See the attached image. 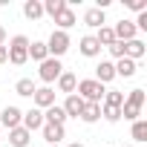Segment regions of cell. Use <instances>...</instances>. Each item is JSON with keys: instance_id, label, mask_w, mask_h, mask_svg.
Here are the masks:
<instances>
[{"instance_id": "obj_11", "label": "cell", "mask_w": 147, "mask_h": 147, "mask_svg": "<svg viewBox=\"0 0 147 147\" xmlns=\"http://www.w3.org/2000/svg\"><path fill=\"white\" fill-rule=\"evenodd\" d=\"M113 78H115V63L101 61V63L95 66V81H98V84H110Z\"/></svg>"}, {"instance_id": "obj_14", "label": "cell", "mask_w": 147, "mask_h": 147, "mask_svg": "<svg viewBox=\"0 0 147 147\" xmlns=\"http://www.w3.org/2000/svg\"><path fill=\"white\" fill-rule=\"evenodd\" d=\"M29 141H32V133L29 130H23V127L9 130V144L12 147H29Z\"/></svg>"}, {"instance_id": "obj_30", "label": "cell", "mask_w": 147, "mask_h": 147, "mask_svg": "<svg viewBox=\"0 0 147 147\" xmlns=\"http://www.w3.org/2000/svg\"><path fill=\"white\" fill-rule=\"evenodd\" d=\"M124 6L141 15V12H147V0H124Z\"/></svg>"}, {"instance_id": "obj_4", "label": "cell", "mask_w": 147, "mask_h": 147, "mask_svg": "<svg viewBox=\"0 0 147 147\" xmlns=\"http://www.w3.org/2000/svg\"><path fill=\"white\" fill-rule=\"evenodd\" d=\"M66 49H69V35L61 32V29H55V32L49 35V40H46V52H49V58H61Z\"/></svg>"}, {"instance_id": "obj_28", "label": "cell", "mask_w": 147, "mask_h": 147, "mask_svg": "<svg viewBox=\"0 0 147 147\" xmlns=\"http://www.w3.org/2000/svg\"><path fill=\"white\" fill-rule=\"evenodd\" d=\"M63 9H66V0H46V3H43V15H49V18H55Z\"/></svg>"}, {"instance_id": "obj_10", "label": "cell", "mask_w": 147, "mask_h": 147, "mask_svg": "<svg viewBox=\"0 0 147 147\" xmlns=\"http://www.w3.org/2000/svg\"><path fill=\"white\" fill-rule=\"evenodd\" d=\"M40 130H43V138L49 141V147H55V144L66 136V130H63L61 124H46V121H43V127H40Z\"/></svg>"}, {"instance_id": "obj_26", "label": "cell", "mask_w": 147, "mask_h": 147, "mask_svg": "<svg viewBox=\"0 0 147 147\" xmlns=\"http://www.w3.org/2000/svg\"><path fill=\"white\" fill-rule=\"evenodd\" d=\"M130 136H133V141H147V121H144V118H136Z\"/></svg>"}, {"instance_id": "obj_32", "label": "cell", "mask_w": 147, "mask_h": 147, "mask_svg": "<svg viewBox=\"0 0 147 147\" xmlns=\"http://www.w3.org/2000/svg\"><path fill=\"white\" fill-rule=\"evenodd\" d=\"M6 61H9V49H6V46H0V63H6Z\"/></svg>"}, {"instance_id": "obj_13", "label": "cell", "mask_w": 147, "mask_h": 147, "mask_svg": "<svg viewBox=\"0 0 147 147\" xmlns=\"http://www.w3.org/2000/svg\"><path fill=\"white\" fill-rule=\"evenodd\" d=\"M144 52H147V46H144V40H127L124 43V58H130V61H138V58H144Z\"/></svg>"}, {"instance_id": "obj_20", "label": "cell", "mask_w": 147, "mask_h": 147, "mask_svg": "<svg viewBox=\"0 0 147 147\" xmlns=\"http://www.w3.org/2000/svg\"><path fill=\"white\" fill-rule=\"evenodd\" d=\"M29 58H32V61H38V63H43V61L49 58L46 43H43V40H32V43H29Z\"/></svg>"}, {"instance_id": "obj_25", "label": "cell", "mask_w": 147, "mask_h": 147, "mask_svg": "<svg viewBox=\"0 0 147 147\" xmlns=\"http://www.w3.org/2000/svg\"><path fill=\"white\" fill-rule=\"evenodd\" d=\"M95 40H98V46H110V43H115V35H113V26H101L95 35H92Z\"/></svg>"}, {"instance_id": "obj_24", "label": "cell", "mask_w": 147, "mask_h": 147, "mask_svg": "<svg viewBox=\"0 0 147 147\" xmlns=\"http://www.w3.org/2000/svg\"><path fill=\"white\" fill-rule=\"evenodd\" d=\"M35 90H38V87H35V81H32V78H20V81L15 84V92H18V95H23V98H32V95H35Z\"/></svg>"}, {"instance_id": "obj_12", "label": "cell", "mask_w": 147, "mask_h": 147, "mask_svg": "<svg viewBox=\"0 0 147 147\" xmlns=\"http://www.w3.org/2000/svg\"><path fill=\"white\" fill-rule=\"evenodd\" d=\"M78 49H81V55H84V58H98V55H101V46H98V40H95L92 35H84Z\"/></svg>"}, {"instance_id": "obj_23", "label": "cell", "mask_w": 147, "mask_h": 147, "mask_svg": "<svg viewBox=\"0 0 147 147\" xmlns=\"http://www.w3.org/2000/svg\"><path fill=\"white\" fill-rule=\"evenodd\" d=\"M115 75H121V78H133V75H136V61L121 58V61L115 63Z\"/></svg>"}, {"instance_id": "obj_5", "label": "cell", "mask_w": 147, "mask_h": 147, "mask_svg": "<svg viewBox=\"0 0 147 147\" xmlns=\"http://www.w3.org/2000/svg\"><path fill=\"white\" fill-rule=\"evenodd\" d=\"M61 72H63L61 61H58V58H46V61L40 63V69H38V75H40V81H43V84H52V81H58V78H61Z\"/></svg>"}, {"instance_id": "obj_36", "label": "cell", "mask_w": 147, "mask_h": 147, "mask_svg": "<svg viewBox=\"0 0 147 147\" xmlns=\"http://www.w3.org/2000/svg\"><path fill=\"white\" fill-rule=\"evenodd\" d=\"M55 147H58V144H55Z\"/></svg>"}, {"instance_id": "obj_19", "label": "cell", "mask_w": 147, "mask_h": 147, "mask_svg": "<svg viewBox=\"0 0 147 147\" xmlns=\"http://www.w3.org/2000/svg\"><path fill=\"white\" fill-rule=\"evenodd\" d=\"M43 121H46V124H61V127H63V121H66V113H63V107L52 104V107L43 113Z\"/></svg>"}, {"instance_id": "obj_31", "label": "cell", "mask_w": 147, "mask_h": 147, "mask_svg": "<svg viewBox=\"0 0 147 147\" xmlns=\"http://www.w3.org/2000/svg\"><path fill=\"white\" fill-rule=\"evenodd\" d=\"M107 49H110V55H113V58H118V61L124 58V43H121V40H115V43H110Z\"/></svg>"}, {"instance_id": "obj_17", "label": "cell", "mask_w": 147, "mask_h": 147, "mask_svg": "<svg viewBox=\"0 0 147 147\" xmlns=\"http://www.w3.org/2000/svg\"><path fill=\"white\" fill-rule=\"evenodd\" d=\"M75 87H78V78L72 75V72H61V78H58V90L66 92V95H72V92H75Z\"/></svg>"}, {"instance_id": "obj_27", "label": "cell", "mask_w": 147, "mask_h": 147, "mask_svg": "<svg viewBox=\"0 0 147 147\" xmlns=\"http://www.w3.org/2000/svg\"><path fill=\"white\" fill-rule=\"evenodd\" d=\"M121 104H124V92H118V90H107L104 92V107H118L121 110Z\"/></svg>"}, {"instance_id": "obj_3", "label": "cell", "mask_w": 147, "mask_h": 147, "mask_svg": "<svg viewBox=\"0 0 147 147\" xmlns=\"http://www.w3.org/2000/svg\"><path fill=\"white\" fill-rule=\"evenodd\" d=\"M144 90H133L127 98H124V104H121V115L127 118V121H136L138 115H141V107H144Z\"/></svg>"}, {"instance_id": "obj_7", "label": "cell", "mask_w": 147, "mask_h": 147, "mask_svg": "<svg viewBox=\"0 0 147 147\" xmlns=\"http://www.w3.org/2000/svg\"><path fill=\"white\" fill-rule=\"evenodd\" d=\"M20 127H23V130H29V133H32V130H40V127H43V113H40L38 107L26 110V113H23V118H20Z\"/></svg>"}, {"instance_id": "obj_15", "label": "cell", "mask_w": 147, "mask_h": 147, "mask_svg": "<svg viewBox=\"0 0 147 147\" xmlns=\"http://www.w3.org/2000/svg\"><path fill=\"white\" fill-rule=\"evenodd\" d=\"M81 110H84V101L72 92V95H66V101H63V113H66V118L72 115V118H81Z\"/></svg>"}, {"instance_id": "obj_16", "label": "cell", "mask_w": 147, "mask_h": 147, "mask_svg": "<svg viewBox=\"0 0 147 147\" xmlns=\"http://www.w3.org/2000/svg\"><path fill=\"white\" fill-rule=\"evenodd\" d=\"M55 23H58V29H61V32H66L69 26H75V23H78V18H75V12L66 6L63 12H58V15H55Z\"/></svg>"}, {"instance_id": "obj_18", "label": "cell", "mask_w": 147, "mask_h": 147, "mask_svg": "<svg viewBox=\"0 0 147 147\" xmlns=\"http://www.w3.org/2000/svg\"><path fill=\"white\" fill-rule=\"evenodd\" d=\"M84 23H87L90 29H101V26L107 23V18H104L101 9H90V12H84Z\"/></svg>"}, {"instance_id": "obj_34", "label": "cell", "mask_w": 147, "mask_h": 147, "mask_svg": "<svg viewBox=\"0 0 147 147\" xmlns=\"http://www.w3.org/2000/svg\"><path fill=\"white\" fill-rule=\"evenodd\" d=\"M66 147H84V144H81V141H72V144H66Z\"/></svg>"}, {"instance_id": "obj_21", "label": "cell", "mask_w": 147, "mask_h": 147, "mask_svg": "<svg viewBox=\"0 0 147 147\" xmlns=\"http://www.w3.org/2000/svg\"><path fill=\"white\" fill-rule=\"evenodd\" d=\"M98 118H101V104H84L81 121H84V124H95Z\"/></svg>"}, {"instance_id": "obj_33", "label": "cell", "mask_w": 147, "mask_h": 147, "mask_svg": "<svg viewBox=\"0 0 147 147\" xmlns=\"http://www.w3.org/2000/svg\"><path fill=\"white\" fill-rule=\"evenodd\" d=\"M0 46H6V29L0 26Z\"/></svg>"}, {"instance_id": "obj_22", "label": "cell", "mask_w": 147, "mask_h": 147, "mask_svg": "<svg viewBox=\"0 0 147 147\" xmlns=\"http://www.w3.org/2000/svg\"><path fill=\"white\" fill-rule=\"evenodd\" d=\"M23 15H26L29 20L43 18V3H40V0H26V3H23Z\"/></svg>"}, {"instance_id": "obj_35", "label": "cell", "mask_w": 147, "mask_h": 147, "mask_svg": "<svg viewBox=\"0 0 147 147\" xmlns=\"http://www.w3.org/2000/svg\"><path fill=\"white\" fill-rule=\"evenodd\" d=\"M127 147H133V144H127Z\"/></svg>"}, {"instance_id": "obj_2", "label": "cell", "mask_w": 147, "mask_h": 147, "mask_svg": "<svg viewBox=\"0 0 147 147\" xmlns=\"http://www.w3.org/2000/svg\"><path fill=\"white\" fill-rule=\"evenodd\" d=\"M6 49H9V63L12 66H23L29 61V38L26 35H15Z\"/></svg>"}, {"instance_id": "obj_6", "label": "cell", "mask_w": 147, "mask_h": 147, "mask_svg": "<svg viewBox=\"0 0 147 147\" xmlns=\"http://www.w3.org/2000/svg\"><path fill=\"white\" fill-rule=\"evenodd\" d=\"M136 23L133 20H118L115 26H113V35H115V40H121V43H127V40H136Z\"/></svg>"}, {"instance_id": "obj_29", "label": "cell", "mask_w": 147, "mask_h": 147, "mask_svg": "<svg viewBox=\"0 0 147 147\" xmlns=\"http://www.w3.org/2000/svg\"><path fill=\"white\" fill-rule=\"evenodd\" d=\"M101 115H104L110 124H115V121L121 118V110H118V107H104V104H101Z\"/></svg>"}, {"instance_id": "obj_8", "label": "cell", "mask_w": 147, "mask_h": 147, "mask_svg": "<svg viewBox=\"0 0 147 147\" xmlns=\"http://www.w3.org/2000/svg\"><path fill=\"white\" fill-rule=\"evenodd\" d=\"M20 118H23V113H20V110H18L15 104L3 107V113H0V124H3V127H9V130L20 127Z\"/></svg>"}, {"instance_id": "obj_9", "label": "cell", "mask_w": 147, "mask_h": 147, "mask_svg": "<svg viewBox=\"0 0 147 147\" xmlns=\"http://www.w3.org/2000/svg\"><path fill=\"white\" fill-rule=\"evenodd\" d=\"M32 101H35L38 110H49V107L55 104V90H52V87H40V90H35Z\"/></svg>"}, {"instance_id": "obj_1", "label": "cell", "mask_w": 147, "mask_h": 147, "mask_svg": "<svg viewBox=\"0 0 147 147\" xmlns=\"http://www.w3.org/2000/svg\"><path fill=\"white\" fill-rule=\"evenodd\" d=\"M104 84H98L95 78H84V81H78V87H75V95L84 101V104H101V98H104Z\"/></svg>"}]
</instances>
